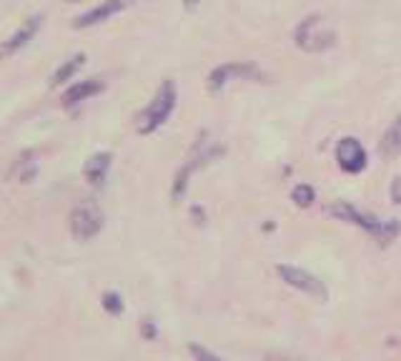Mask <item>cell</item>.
Here are the masks:
<instances>
[{
    "mask_svg": "<svg viewBox=\"0 0 401 361\" xmlns=\"http://www.w3.org/2000/svg\"><path fill=\"white\" fill-rule=\"evenodd\" d=\"M128 6H131V0H103V3L93 6L91 11L80 13L73 20V28L83 30V28H91V25H101L106 23V20H110L113 15H118V13H123Z\"/></svg>",
    "mask_w": 401,
    "mask_h": 361,
    "instance_id": "ba28073f",
    "label": "cell"
},
{
    "mask_svg": "<svg viewBox=\"0 0 401 361\" xmlns=\"http://www.w3.org/2000/svg\"><path fill=\"white\" fill-rule=\"evenodd\" d=\"M293 43L304 53H326L336 46V30L324 15H309L293 30Z\"/></svg>",
    "mask_w": 401,
    "mask_h": 361,
    "instance_id": "3957f363",
    "label": "cell"
},
{
    "mask_svg": "<svg viewBox=\"0 0 401 361\" xmlns=\"http://www.w3.org/2000/svg\"><path fill=\"white\" fill-rule=\"evenodd\" d=\"M176 101H178L176 83H173V80H163L158 86V91H155V96L151 98V103L138 113V120H136L138 133H141V136H151L153 131H158V128L171 118L173 108H176Z\"/></svg>",
    "mask_w": 401,
    "mask_h": 361,
    "instance_id": "7a4b0ae2",
    "label": "cell"
},
{
    "mask_svg": "<svg viewBox=\"0 0 401 361\" xmlns=\"http://www.w3.org/2000/svg\"><path fill=\"white\" fill-rule=\"evenodd\" d=\"M329 213H331V216H336L338 221H346V224L364 229L367 234H371L378 243H391V241H394L396 236H399V231H401V224L396 221V218L381 221V218L371 216L369 211H361V208H356L354 203H346V201H336V203H331Z\"/></svg>",
    "mask_w": 401,
    "mask_h": 361,
    "instance_id": "6da1fadb",
    "label": "cell"
},
{
    "mask_svg": "<svg viewBox=\"0 0 401 361\" xmlns=\"http://www.w3.org/2000/svg\"><path fill=\"white\" fill-rule=\"evenodd\" d=\"M110 163H113V156H110L108 151H98V153H93L91 158L83 163V178H86L91 186L101 189V186L106 184V178H108Z\"/></svg>",
    "mask_w": 401,
    "mask_h": 361,
    "instance_id": "30bf717a",
    "label": "cell"
},
{
    "mask_svg": "<svg viewBox=\"0 0 401 361\" xmlns=\"http://www.w3.org/2000/svg\"><path fill=\"white\" fill-rule=\"evenodd\" d=\"M144 336L146 338H153L155 336V327L151 324V321H144Z\"/></svg>",
    "mask_w": 401,
    "mask_h": 361,
    "instance_id": "d6986e66",
    "label": "cell"
},
{
    "mask_svg": "<svg viewBox=\"0 0 401 361\" xmlns=\"http://www.w3.org/2000/svg\"><path fill=\"white\" fill-rule=\"evenodd\" d=\"M103 229V211L96 201H80L70 211V234L75 241H91Z\"/></svg>",
    "mask_w": 401,
    "mask_h": 361,
    "instance_id": "5b68a950",
    "label": "cell"
},
{
    "mask_svg": "<svg viewBox=\"0 0 401 361\" xmlns=\"http://www.w3.org/2000/svg\"><path fill=\"white\" fill-rule=\"evenodd\" d=\"M200 0H184V8L186 11H193V8H198Z\"/></svg>",
    "mask_w": 401,
    "mask_h": 361,
    "instance_id": "ffe728a7",
    "label": "cell"
},
{
    "mask_svg": "<svg viewBox=\"0 0 401 361\" xmlns=\"http://www.w3.org/2000/svg\"><path fill=\"white\" fill-rule=\"evenodd\" d=\"M106 83L101 78H91V80H78L68 91L63 93V106L65 108H73V106H80L83 101H91L93 96L103 93Z\"/></svg>",
    "mask_w": 401,
    "mask_h": 361,
    "instance_id": "7c38bea8",
    "label": "cell"
},
{
    "mask_svg": "<svg viewBox=\"0 0 401 361\" xmlns=\"http://www.w3.org/2000/svg\"><path fill=\"white\" fill-rule=\"evenodd\" d=\"M391 201H394V203H401V178H394V181H391Z\"/></svg>",
    "mask_w": 401,
    "mask_h": 361,
    "instance_id": "ac0fdd59",
    "label": "cell"
},
{
    "mask_svg": "<svg viewBox=\"0 0 401 361\" xmlns=\"http://www.w3.org/2000/svg\"><path fill=\"white\" fill-rule=\"evenodd\" d=\"M276 274L281 276V281H284V284H288V286L296 289V291L309 293V296L326 301V296H329L326 286H324V284H321L314 274H309L306 269H298V266H288V264H279V266H276Z\"/></svg>",
    "mask_w": 401,
    "mask_h": 361,
    "instance_id": "8992f818",
    "label": "cell"
},
{
    "mask_svg": "<svg viewBox=\"0 0 401 361\" xmlns=\"http://www.w3.org/2000/svg\"><path fill=\"white\" fill-rule=\"evenodd\" d=\"M0 58H6V53H3V46H0Z\"/></svg>",
    "mask_w": 401,
    "mask_h": 361,
    "instance_id": "7402d4cb",
    "label": "cell"
},
{
    "mask_svg": "<svg viewBox=\"0 0 401 361\" xmlns=\"http://www.w3.org/2000/svg\"><path fill=\"white\" fill-rule=\"evenodd\" d=\"M279 361H296V359H286V356H281V359Z\"/></svg>",
    "mask_w": 401,
    "mask_h": 361,
    "instance_id": "44dd1931",
    "label": "cell"
},
{
    "mask_svg": "<svg viewBox=\"0 0 401 361\" xmlns=\"http://www.w3.org/2000/svg\"><path fill=\"white\" fill-rule=\"evenodd\" d=\"M103 309L108 311L110 316H120L123 314V298L115 291H106L103 293Z\"/></svg>",
    "mask_w": 401,
    "mask_h": 361,
    "instance_id": "2e32d148",
    "label": "cell"
},
{
    "mask_svg": "<svg viewBox=\"0 0 401 361\" xmlns=\"http://www.w3.org/2000/svg\"><path fill=\"white\" fill-rule=\"evenodd\" d=\"M224 153V148L216 144H208V141H198V144L193 146V151L189 153V158L184 160V166L178 168L176 178H173V189H171V196L173 201H181L186 196V191H189V181L191 176H193L198 168L208 166L213 158H218V156Z\"/></svg>",
    "mask_w": 401,
    "mask_h": 361,
    "instance_id": "277c9868",
    "label": "cell"
},
{
    "mask_svg": "<svg viewBox=\"0 0 401 361\" xmlns=\"http://www.w3.org/2000/svg\"><path fill=\"white\" fill-rule=\"evenodd\" d=\"M68 3H78V0H68Z\"/></svg>",
    "mask_w": 401,
    "mask_h": 361,
    "instance_id": "603a6c76",
    "label": "cell"
},
{
    "mask_svg": "<svg viewBox=\"0 0 401 361\" xmlns=\"http://www.w3.org/2000/svg\"><path fill=\"white\" fill-rule=\"evenodd\" d=\"M189 351H191V354H193V359H196V361H221L216 354H213V351L203 349V346H198V344H191V346H189Z\"/></svg>",
    "mask_w": 401,
    "mask_h": 361,
    "instance_id": "e0dca14e",
    "label": "cell"
},
{
    "mask_svg": "<svg viewBox=\"0 0 401 361\" xmlns=\"http://www.w3.org/2000/svg\"><path fill=\"white\" fill-rule=\"evenodd\" d=\"M38 30H40V15L25 18L23 25H20V28H18L15 33H13L11 38L6 40V43H0V46H3V53H6V56H13V53L23 51L30 40L38 35Z\"/></svg>",
    "mask_w": 401,
    "mask_h": 361,
    "instance_id": "8fae6325",
    "label": "cell"
},
{
    "mask_svg": "<svg viewBox=\"0 0 401 361\" xmlns=\"http://www.w3.org/2000/svg\"><path fill=\"white\" fill-rule=\"evenodd\" d=\"M336 160L346 173H361L367 168V151L356 138H341L336 146Z\"/></svg>",
    "mask_w": 401,
    "mask_h": 361,
    "instance_id": "9c48e42d",
    "label": "cell"
},
{
    "mask_svg": "<svg viewBox=\"0 0 401 361\" xmlns=\"http://www.w3.org/2000/svg\"><path fill=\"white\" fill-rule=\"evenodd\" d=\"M258 68L253 63H221L218 68L211 70L208 75V91L211 93H221L231 80H253L258 78Z\"/></svg>",
    "mask_w": 401,
    "mask_h": 361,
    "instance_id": "52a82bcc",
    "label": "cell"
},
{
    "mask_svg": "<svg viewBox=\"0 0 401 361\" xmlns=\"http://www.w3.org/2000/svg\"><path fill=\"white\" fill-rule=\"evenodd\" d=\"M291 198H293V203H296V206H311V203L316 201V194H314V189H311V186L301 184V186H296V189L291 191Z\"/></svg>",
    "mask_w": 401,
    "mask_h": 361,
    "instance_id": "9a60e30c",
    "label": "cell"
},
{
    "mask_svg": "<svg viewBox=\"0 0 401 361\" xmlns=\"http://www.w3.org/2000/svg\"><path fill=\"white\" fill-rule=\"evenodd\" d=\"M381 153L386 158H396L401 153V115L389 126V131L381 138Z\"/></svg>",
    "mask_w": 401,
    "mask_h": 361,
    "instance_id": "5bb4252c",
    "label": "cell"
},
{
    "mask_svg": "<svg viewBox=\"0 0 401 361\" xmlns=\"http://www.w3.org/2000/svg\"><path fill=\"white\" fill-rule=\"evenodd\" d=\"M83 63H86V56L83 53H75L73 58H68L61 68L53 73V78H51V86H63V83H68V80H73L75 78V73H78L80 68H83Z\"/></svg>",
    "mask_w": 401,
    "mask_h": 361,
    "instance_id": "4fadbf2b",
    "label": "cell"
}]
</instances>
